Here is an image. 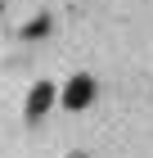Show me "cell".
Masks as SVG:
<instances>
[{
    "mask_svg": "<svg viewBox=\"0 0 153 158\" xmlns=\"http://www.w3.org/2000/svg\"><path fill=\"white\" fill-rule=\"evenodd\" d=\"M45 32H50V18H45V14H41V18H32V23L23 27V36H27V41H41Z\"/></svg>",
    "mask_w": 153,
    "mask_h": 158,
    "instance_id": "3",
    "label": "cell"
},
{
    "mask_svg": "<svg viewBox=\"0 0 153 158\" xmlns=\"http://www.w3.org/2000/svg\"><path fill=\"white\" fill-rule=\"evenodd\" d=\"M90 99H95V81H90V77H72V81L63 86V109L77 113V109H86Z\"/></svg>",
    "mask_w": 153,
    "mask_h": 158,
    "instance_id": "1",
    "label": "cell"
},
{
    "mask_svg": "<svg viewBox=\"0 0 153 158\" xmlns=\"http://www.w3.org/2000/svg\"><path fill=\"white\" fill-rule=\"evenodd\" d=\"M72 158H86V154H72Z\"/></svg>",
    "mask_w": 153,
    "mask_h": 158,
    "instance_id": "4",
    "label": "cell"
},
{
    "mask_svg": "<svg viewBox=\"0 0 153 158\" xmlns=\"http://www.w3.org/2000/svg\"><path fill=\"white\" fill-rule=\"evenodd\" d=\"M50 104H54V86H50V81H41V86H32V95H27V118H41V113H45L50 109Z\"/></svg>",
    "mask_w": 153,
    "mask_h": 158,
    "instance_id": "2",
    "label": "cell"
}]
</instances>
